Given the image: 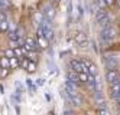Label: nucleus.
<instances>
[{"mask_svg":"<svg viewBox=\"0 0 120 115\" xmlns=\"http://www.w3.org/2000/svg\"><path fill=\"white\" fill-rule=\"evenodd\" d=\"M116 36H117V29L113 28V26H109V28H106V29H101V39L103 40L110 42V40H113Z\"/></svg>","mask_w":120,"mask_h":115,"instance_id":"nucleus-1","label":"nucleus"},{"mask_svg":"<svg viewBox=\"0 0 120 115\" xmlns=\"http://www.w3.org/2000/svg\"><path fill=\"white\" fill-rule=\"evenodd\" d=\"M119 63H120V56L119 55H110V56L106 58V66H107L109 70L116 69L119 66Z\"/></svg>","mask_w":120,"mask_h":115,"instance_id":"nucleus-2","label":"nucleus"},{"mask_svg":"<svg viewBox=\"0 0 120 115\" xmlns=\"http://www.w3.org/2000/svg\"><path fill=\"white\" fill-rule=\"evenodd\" d=\"M67 81H70L72 85H75V86H80L81 85V81H80V76H78V73L75 72V70H72V69H70L67 72Z\"/></svg>","mask_w":120,"mask_h":115,"instance_id":"nucleus-3","label":"nucleus"},{"mask_svg":"<svg viewBox=\"0 0 120 115\" xmlns=\"http://www.w3.org/2000/svg\"><path fill=\"white\" fill-rule=\"evenodd\" d=\"M106 81L109 84H114L119 81V72H117V69H110L107 70V73H106Z\"/></svg>","mask_w":120,"mask_h":115,"instance_id":"nucleus-4","label":"nucleus"},{"mask_svg":"<svg viewBox=\"0 0 120 115\" xmlns=\"http://www.w3.org/2000/svg\"><path fill=\"white\" fill-rule=\"evenodd\" d=\"M64 91L70 95V96H77V95H78V94H77V86L72 85L70 81H67V82L64 84Z\"/></svg>","mask_w":120,"mask_h":115,"instance_id":"nucleus-5","label":"nucleus"},{"mask_svg":"<svg viewBox=\"0 0 120 115\" xmlns=\"http://www.w3.org/2000/svg\"><path fill=\"white\" fill-rule=\"evenodd\" d=\"M75 43H78L80 46H82V48H85L87 46V35H85L84 32H78L75 35Z\"/></svg>","mask_w":120,"mask_h":115,"instance_id":"nucleus-6","label":"nucleus"},{"mask_svg":"<svg viewBox=\"0 0 120 115\" xmlns=\"http://www.w3.org/2000/svg\"><path fill=\"white\" fill-rule=\"evenodd\" d=\"M36 42H38V46H39V49H48V39L45 38V36H39V35H36Z\"/></svg>","mask_w":120,"mask_h":115,"instance_id":"nucleus-7","label":"nucleus"},{"mask_svg":"<svg viewBox=\"0 0 120 115\" xmlns=\"http://www.w3.org/2000/svg\"><path fill=\"white\" fill-rule=\"evenodd\" d=\"M44 14H45V17H46V20L51 22V20L55 17V9H54V7H46L45 12H44Z\"/></svg>","mask_w":120,"mask_h":115,"instance_id":"nucleus-8","label":"nucleus"},{"mask_svg":"<svg viewBox=\"0 0 120 115\" xmlns=\"http://www.w3.org/2000/svg\"><path fill=\"white\" fill-rule=\"evenodd\" d=\"M104 17H107V13L104 12V9H98V10L96 12V22L97 23H100Z\"/></svg>","mask_w":120,"mask_h":115,"instance_id":"nucleus-9","label":"nucleus"},{"mask_svg":"<svg viewBox=\"0 0 120 115\" xmlns=\"http://www.w3.org/2000/svg\"><path fill=\"white\" fill-rule=\"evenodd\" d=\"M0 66L4 68V69H10V59L6 58V56L0 58Z\"/></svg>","mask_w":120,"mask_h":115,"instance_id":"nucleus-10","label":"nucleus"},{"mask_svg":"<svg viewBox=\"0 0 120 115\" xmlns=\"http://www.w3.org/2000/svg\"><path fill=\"white\" fill-rule=\"evenodd\" d=\"M70 102L72 105H75V107H81V105H82V98L78 96V95H77V96H71V101Z\"/></svg>","mask_w":120,"mask_h":115,"instance_id":"nucleus-11","label":"nucleus"},{"mask_svg":"<svg viewBox=\"0 0 120 115\" xmlns=\"http://www.w3.org/2000/svg\"><path fill=\"white\" fill-rule=\"evenodd\" d=\"M20 66V60L18 58H10V69H16V68H19Z\"/></svg>","mask_w":120,"mask_h":115,"instance_id":"nucleus-12","label":"nucleus"},{"mask_svg":"<svg viewBox=\"0 0 120 115\" xmlns=\"http://www.w3.org/2000/svg\"><path fill=\"white\" fill-rule=\"evenodd\" d=\"M9 30V23L7 20H0V32H7Z\"/></svg>","mask_w":120,"mask_h":115,"instance_id":"nucleus-13","label":"nucleus"},{"mask_svg":"<svg viewBox=\"0 0 120 115\" xmlns=\"http://www.w3.org/2000/svg\"><path fill=\"white\" fill-rule=\"evenodd\" d=\"M29 63H30V60H29L26 56H25V58L20 60V68H23V69H26V70H28V66H29Z\"/></svg>","mask_w":120,"mask_h":115,"instance_id":"nucleus-14","label":"nucleus"},{"mask_svg":"<svg viewBox=\"0 0 120 115\" xmlns=\"http://www.w3.org/2000/svg\"><path fill=\"white\" fill-rule=\"evenodd\" d=\"M100 26H101V29L109 28V26H110V19H109V16H107V17H104V19L100 22Z\"/></svg>","mask_w":120,"mask_h":115,"instance_id":"nucleus-15","label":"nucleus"},{"mask_svg":"<svg viewBox=\"0 0 120 115\" xmlns=\"http://www.w3.org/2000/svg\"><path fill=\"white\" fill-rule=\"evenodd\" d=\"M26 58H28L29 60H32V62H35V60H36V50H30V52H28Z\"/></svg>","mask_w":120,"mask_h":115,"instance_id":"nucleus-16","label":"nucleus"},{"mask_svg":"<svg viewBox=\"0 0 120 115\" xmlns=\"http://www.w3.org/2000/svg\"><path fill=\"white\" fill-rule=\"evenodd\" d=\"M88 73L93 75V76H97V68H96V65H94V63H91L88 66Z\"/></svg>","mask_w":120,"mask_h":115,"instance_id":"nucleus-17","label":"nucleus"},{"mask_svg":"<svg viewBox=\"0 0 120 115\" xmlns=\"http://www.w3.org/2000/svg\"><path fill=\"white\" fill-rule=\"evenodd\" d=\"M78 76H80V81L82 82V84H87L88 82V76H90V73H78Z\"/></svg>","mask_w":120,"mask_h":115,"instance_id":"nucleus-18","label":"nucleus"},{"mask_svg":"<svg viewBox=\"0 0 120 115\" xmlns=\"http://www.w3.org/2000/svg\"><path fill=\"white\" fill-rule=\"evenodd\" d=\"M4 56L9 58V59H10V58H15V49H10V48L6 49V50H4Z\"/></svg>","mask_w":120,"mask_h":115,"instance_id":"nucleus-19","label":"nucleus"},{"mask_svg":"<svg viewBox=\"0 0 120 115\" xmlns=\"http://www.w3.org/2000/svg\"><path fill=\"white\" fill-rule=\"evenodd\" d=\"M35 70H36V63L30 60V63H29V66H28V72H29V73H33Z\"/></svg>","mask_w":120,"mask_h":115,"instance_id":"nucleus-20","label":"nucleus"},{"mask_svg":"<svg viewBox=\"0 0 120 115\" xmlns=\"http://www.w3.org/2000/svg\"><path fill=\"white\" fill-rule=\"evenodd\" d=\"M97 6H98V9H106L109 6L107 0H97Z\"/></svg>","mask_w":120,"mask_h":115,"instance_id":"nucleus-21","label":"nucleus"},{"mask_svg":"<svg viewBox=\"0 0 120 115\" xmlns=\"http://www.w3.org/2000/svg\"><path fill=\"white\" fill-rule=\"evenodd\" d=\"M9 48L10 49H16V48H20L18 40H9Z\"/></svg>","mask_w":120,"mask_h":115,"instance_id":"nucleus-22","label":"nucleus"},{"mask_svg":"<svg viewBox=\"0 0 120 115\" xmlns=\"http://www.w3.org/2000/svg\"><path fill=\"white\" fill-rule=\"evenodd\" d=\"M26 85L29 86V89H30V92H32V94L36 91V88L33 86V84H32V81H30V79H28V81H26Z\"/></svg>","mask_w":120,"mask_h":115,"instance_id":"nucleus-23","label":"nucleus"},{"mask_svg":"<svg viewBox=\"0 0 120 115\" xmlns=\"http://www.w3.org/2000/svg\"><path fill=\"white\" fill-rule=\"evenodd\" d=\"M7 75H9V69H4V68L0 69V78H6Z\"/></svg>","mask_w":120,"mask_h":115,"instance_id":"nucleus-24","label":"nucleus"},{"mask_svg":"<svg viewBox=\"0 0 120 115\" xmlns=\"http://www.w3.org/2000/svg\"><path fill=\"white\" fill-rule=\"evenodd\" d=\"M64 115H75V114H74V111H70V109H65V111H64Z\"/></svg>","mask_w":120,"mask_h":115,"instance_id":"nucleus-25","label":"nucleus"},{"mask_svg":"<svg viewBox=\"0 0 120 115\" xmlns=\"http://www.w3.org/2000/svg\"><path fill=\"white\" fill-rule=\"evenodd\" d=\"M2 4H3V9L4 7H9V2H7V0H2Z\"/></svg>","mask_w":120,"mask_h":115,"instance_id":"nucleus-26","label":"nucleus"},{"mask_svg":"<svg viewBox=\"0 0 120 115\" xmlns=\"http://www.w3.org/2000/svg\"><path fill=\"white\" fill-rule=\"evenodd\" d=\"M36 85H38V86H42V85H44V79H38V81H36Z\"/></svg>","mask_w":120,"mask_h":115,"instance_id":"nucleus-27","label":"nucleus"},{"mask_svg":"<svg viewBox=\"0 0 120 115\" xmlns=\"http://www.w3.org/2000/svg\"><path fill=\"white\" fill-rule=\"evenodd\" d=\"M68 13H70V14L72 13V4L71 3H68Z\"/></svg>","mask_w":120,"mask_h":115,"instance_id":"nucleus-28","label":"nucleus"},{"mask_svg":"<svg viewBox=\"0 0 120 115\" xmlns=\"http://www.w3.org/2000/svg\"><path fill=\"white\" fill-rule=\"evenodd\" d=\"M15 111H16V114H20V108L18 107V105H15Z\"/></svg>","mask_w":120,"mask_h":115,"instance_id":"nucleus-29","label":"nucleus"},{"mask_svg":"<svg viewBox=\"0 0 120 115\" xmlns=\"http://www.w3.org/2000/svg\"><path fill=\"white\" fill-rule=\"evenodd\" d=\"M113 3H114V0H107V4H109V6H111Z\"/></svg>","mask_w":120,"mask_h":115,"instance_id":"nucleus-30","label":"nucleus"},{"mask_svg":"<svg viewBox=\"0 0 120 115\" xmlns=\"http://www.w3.org/2000/svg\"><path fill=\"white\" fill-rule=\"evenodd\" d=\"M3 10V4H2V0H0V12Z\"/></svg>","mask_w":120,"mask_h":115,"instance_id":"nucleus-31","label":"nucleus"},{"mask_svg":"<svg viewBox=\"0 0 120 115\" xmlns=\"http://www.w3.org/2000/svg\"><path fill=\"white\" fill-rule=\"evenodd\" d=\"M116 101H117V104H119V107H120V96H119V98H117Z\"/></svg>","mask_w":120,"mask_h":115,"instance_id":"nucleus-32","label":"nucleus"},{"mask_svg":"<svg viewBox=\"0 0 120 115\" xmlns=\"http://www.w3.org/2000/svg\"><path fill=\"white\" fill-rule=\"evenodd\" d=\"M117 4H119V7H120V0H117Z\"/></svg>","mask_w":120,"mask_h":115,"instance_id":"nucleus-33","label":"nucleus"},{"mask_svg":"<svg viewBox=\"0 0 120 115\" xmlns=\"http://www.w3.org/2000/svg\"><path fill=\"white\" fill-rule=\"evenodd\" d=\"M58 2H59V0H54V3H58Z\"/></svg>","mask_w":120,"mask_h":115,"instance_id":"nucleus-34","label":"nucleus"},{"mask_svg":"<svg viewBox=\"0 0 120 115\" xmlns=\"http://www.w3.org/2000/svg\"><path fill=\"white\" fill-rule=\"evenodd\" d=\"M97 115H103V114H100V112H98V111H97Z\"/></svg>","mask_w":120,"mask_h":115,"instance_id":"nucleus-35","label":"nucleus"}]
</instances>
